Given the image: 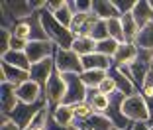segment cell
I'll use <instances>...</instances> for the list:
<instances>
[{
    "label": "cell",
    "mask_w": 153,
    "mask_h": 130,
    "mask_svg": "<svg viewBox=\"0 0 153 130\" xmlns=\"http://www.w3.org/2000/svg\"><path fill=\"white\" fill-rule=\"evenodd\" d=\"M12 36L14 38H20V40H26V41H32V26H30V20H20L12 26Z\"/></svg>",
    "instance_id": "28"
},
{
    "label": "cell",
    "mask_w": 153,
    "mask_h": 130,
    "mask_svg": "<svg viewBox=\"0 0 153 130\" xmlns=\"http://www.w3.org/2000/svg\"><path fill=\"white\" fill-rule=\"evenodd\" d=\"M43 95H45V101H47L49 108H55L65 103V99H67V81H65V77L57 69L49 77L47 85L43 87Z\"/></svg>",
    "instance_id": "4"
},
{
    "label": "cell",
    "mask_w": 153,
    "mask_h": 130,
    "mask_svg": "<svg viewBox=\"0 0 153 130\" xmlns=\"http://www.w3.org/2000/svg\"><path fill=\"white\" fill-rule=\"evenodd\" d=\"M10 38H12V30L2 28V40H0V55H4L10 51Z\"/></svg>",
    "instance_id": "36"
},
{
    "label": "cell",
    "mask_w": 153,
    "mask_h": 130,
    "mask_svg": "<svg viewBox=\"0 0 153 130\" xmlns=\"http://www.w3.org/2000/svg\"><path fill=\"white\" fill-rule=\"evenodd\" d=\"M53 16L57 18V22L61 24V26H65V28H69V30H71V24H73V20H75V12H73L71 4H69V0H67V4H65L61 10H57Z\"/></svg>",
    "instance_id": "30"
},
{
    "label": "cell",
    "mask_w": 153,
    "mask_h": 130,
    "mask_svg": "<svg viewBox=\"0 0 153 130\" xmlns=\"http://www.w3.org/2000/svg\"><path fill=\"white\" fill-rule=\"evenodd\" d=\"M147 81H151V83H153V69H151V73H149V77H147Z\"/></svg>",
    "instance_id": "43"
},
{
    "label": "cell",
    "mask_w": 153,
    "mask_h": 130,
    "mask_svg": "<svg viewBox=\"0 0 153 130\" xmlns=\"http://www.w3.org/2000/svg\"><path fill=\"white\" fill-rule=\"evenodd\" d=\"M55 69H57L61 75H67V73H75V75H82L85 67H82V57L76 55L73 50H57L55 53Z\"/></svg>",
    "instance_id": "5"
},
{
    "label": "cell",
    "mask_w": 153,
    "mask_h": 130,
    "mask_svg": "<svg viewBox=\"0 0 153 130\" xmlns=\"http://www.w3.org/2000/svg\"><path fill=\"white\" fill-rule=\"evenodd\" d=\"M151 61H153V51H151Z\"/></svg>",
    "instance_id": "46"
},
{
    "label": "cell",
    "mask_w": 153,
    "mask_h": 130,
    "mask_svg": "<svg viewBox=\"0 0 153 130\" xmlns=\"http://www.w3.org/2000/svg\"><path fill=\"white\" fill-rule=\"evenodd\" d=\"M79 130H112L114 124L108 120L106 114H100V112H94L88 120L81 122V124H76Z\"/></svg>",
    "instance_id": "21"
},
{
    "label": "cell",
    "mask_w": 153,
    "mask_h": 130,
    "mask_svg": "<svg viewBox=\"0 0 153 130\" xmlns=\"http://www.w3.org/2000/svg\"><path fill=\"white\" fill-rule=\"evenodd\" d=\"M124 95L122 93H116V95H112V101H110V107H108V110L104 112L106 116H108V120L114 124V128H118V130H130L131 126H134V122L130 120V118L124 114V108H122V104H124Z\"/></svg>",
    "instance_id": "7"
},
{
    "label": "cell",
    "mask_w": 153,
    "mask_h": 130,
    "mask_svg": "<svg viewBox=\"0 0 153 130\" xmlns=\"http://www.w3.org/2000/svg\"><path fill=\"white\" fill-rule=\"evenodd\" d=\"M131 130H151V128H149V122H135Z\"/></svg>",
    "instance_id": "41"
},
{
    "label": "cell",
    "mask_w": 153,
    "mask_h": 130,
    "mask_svg": "<svg viewBox=\"0 0 153 130\" xmlns=\"http://www.w3.org/2000/svg\"><path fill=\"white\" fill-rule=\"evenodd\" d=\"M65 4H67V0H47V10H49L51 14H55L57 10L63 8Z\"/></svg>",
    "instance_id": "37"
},
{
    "label": "cell",
    "mask_w": 153,
    "mask_h": 130,
    "mask_svg": "<svg viewBox=\"0 0 153 130\" xmlns=\"http://www.w3.org/2000/svg\"><path fill=\"white\" fill-rule=\"evenodd\" d=\"M118 47H120V44H118L116 40H112V38H108V40H102L98 41V47H96V51L102 55H106V57H114L118 51Z\"/></svg>",
    "instance_id": "33"
},
{
    "label": "cell",
    "mask_w": 153,
    "mask_h": 130,
    "mask_svg": "<svg viewBox=\"0 0 153 130\" xmlns=\"http://www.w3.org/2000/svg\"><path fill=\"white\" fill-rule=\"evenodd\" d=\"M140 47H137V44H130V41H124V44H120V47H118L116 55L112 57V67H130L131 63L137 59V55H140Z\"/></svg>",
    "instance_id": "11"
},
{
    "label": "cell",
    "mask_w": 153,
    "mask_h": 130,
    "mask_svg": "<svg viewBox=\"0 0 153 130\" xmlns=\"http://www.w3.org/2000/svg\"><path fill=\"white\" fill-rule=\"evenodd\" d=\"M135 44H137V47H140V50L153 51V24H149V26H145L143 30H140Z\"/></svg>",
    "instance_id": "27"
},
{
    "label": "cell",
    "mask_w": 153,
    "mask_h": 130,
    "mask_svg": "<svg viewBox=\"0 0 153 130\" xmlns=\"http://www.w3.org/2000/svg\"><path fill=\"white\" fill-rule=\"evenodd\" d=\"M96 47H98V41L92 40V38H75V41H73V47H71V50L75 51L76 55L85 57V55L94 53Z\"/></svg>",
    "instance_id": "24"
},
{
    "label": "cell",
    "mask_w": 153,
    "mask_h": 130,
    "mask_svg": "<svg viewBox=\"0 0 153 130\" xmlns=\"http://www.w3.org/2000/svg\"><path fill=\"white\" fill-rule=\"evenodd\" d=\"M90 38L96 41H102V40H108L110 38V32H108V22L96 18L94 26H92V32H90Z\"/></svg>",
    "instance_id": "31"
},
{
    "label": "cell",
    "mask_w": 153,
    "mask_h": 130,
    "mask_svg": "<svg viewBox=\"0 0 153 130\" xmlns=\"http://www.w3.org/2000/svg\"><path fill=\"white\" fill-rule=\"evenodd\" d=\"M108 73H110V77H112V79L116 81L118 93H122L124 97H131V95L140 93V89L135 87V83H134V81H131V79H130V77H128L124 71H122V69H118V67H112Z\"/></svg>",
    "instance_id": "16"
},
{
    "label": "cell",
    "mask_w": 153,
    "mask_h": 130,
    "mask_svg": "<svg viewBox=\"0 0 153 130\" xmlns=\"http://www.w3.org/2000/svg\"><path fill=\"white\" fill-rule=\"evenodd\" d=\"M140 93L143 95L145 99H153V83H151V81H145V85L141 87Z\"/></svg>",
    "instance_id": "40"
},
{
    "label": "cell",
    "mask_w": 153,
    "mask_h": 130,
    "mask_svg": "<svg viewBox=\"0 0 153 130\" xmlns=\"http://www.w3.org/2000/svg\"><path fill=\"white\" fill-rule=\"evenodd\" d=\"M51 120L59 126H75V110L69 104H59L51 108Z\"/></svg>",
    "instance_id": "20"
},
{
    "label": "cell",
    "mask_w": 153,
    "mask_h": 130,
    "mask_svg": "<svg viewBox=\"0 0 153 130\" xmlns=\"http://www.w3.org/2000/svg\"><path fill=\"white\" fill-rule=\"evenodd\" d=\"M147 108H149V114H151V122H153V99H147Z\"/></svg>",
    "instance_id": "42"
},
{
    "label": "cell",
    "mask_w": 153,
    "mask_h": 130,
    "mask_svg": "<svg viewBox=\"0 0 153 130\" xmlns=\"http://www.w3.org/2000/svg\"><path fill=\"white\" fill-rule=\"evenodd\" d=\"M18 97H16V87L2 83L0 85V110H2V118H10L14 108L18 107Z\"/></svg>",
    "instance_id": "13"
},
{
    "label": "cell",
    "mask_w": 153,
    "mask_h": 130,
    "mask_svg": "<svg viewBox=\"0 0 153 130\" xmlns=\"http://www.w3.org/2000/svg\"><path fill=\"white\" fill-rule=\"evenodd\" d=\"M82 67H85V71H90V69L110 71V69H112V57H106V55L94 51V53L85 55V57H82Z\"/></svg>",
    "instance_id": "19"
},
{
    "label": "cell",
    "mask_w": 153,
    "mask_h": 130,
    "mask_svg": "<svg viewBox=\"0 0 153 130\" xmlns=\"http://www.w3.org/2000/svg\"><path fill=\"white\" fill-rule=\"evenodd\" d=\"M108 32H110V38L116 40L118 44H124V41H126V36H124V28H122V20L120 18L108 20Z\"/></svg>",
    "instance_id": "32"
},
{
    "label": "cell",
    "mask_w": 153,
    "mask_h": 130,
    "mask_svg": "<svg viewBox=\"0 0 153 130\" xmlns=\"http://www.w3.org/2000/svg\"><path fill=\"white\" fill-rule=\"evenodd\" d=\"M122 108H124V114H126L134 124L135 122H151V114H149V108H147V99H145L141 93L126 97Z\"/></svg>",
    "instance_id": "3"
},
{
    "label": "cell",
    "mask_w": 153,
    "mask_h": 130,
    "mask_svg": "<svg viewBox=\"0 0 153 130\" xmlns=\"http://www.w3.org/2000/svg\"><path fill=\"white\" fill-rule=\"evenodd\" d=\"M73 110H75V126L81 124V122H85V120H88V118L94 114V108L90 107V103H86V101H85V103L75 104Z\"/></svg>",
    "instance_id": "29"
},
{
    "label": "cell",
    "mask_w": 153,
    "mask_h": 130,
    "mask_svg": "<svg viewBox=\"0 0 153 130\" xmlns=\"http://www.w3.org/2000/svg\"><path fill=\"white\" fill-rule=\"evenodd\" d=\"M98 91L102 95H106V97H112V95H116L118 93V87H116V81L110 77V73H108V77L100 83V87H98Z\"/></svg>",
    "instance_id": "35"
},
{
    "label": "cell",
    "mask_w": 153,
    "mask_h": 130,
    "mask_svg": "<svg viewBox=\"0 0 153 130\" xmlns=\"http://www.w3.org/2000/svg\"><path fill=\"white\" fill-rule=\"evenodd\" d=\"M0 130H22V128H20L12 118H2V126H0Z\"/></svg>",
    "instance_id": "39"
},
{
    "label": "cell",
    "mask_w": 153,
    "mask_h": 130,
    "mask_svg": "<svg viewBox=\"0 0 153 130\" xmlns=\"http://www.w3.org/2000/svg\"><path fill=\"white\" fill-rule=\"evenodd\" d=\"M57 45L53 44L51 40H41V41H30L26 47V55L30 59V63H39V61H45L49 57H55L57 53Z\"/></svg>",
    "instance_id": "9"
},
{
    "label": "cell",
    "mask_w": 153,
    "mask_h": 130,
    "mask_svg": "<svg viewBox=\"0 0 153 130\" xmlns=\"http://www.w3.org/2000/svg\"><path fill=\"white\" fill-rule=\"evenodd\" d=\"M112 2H114V6H116L118 14H120V18H122V16L134 12L135 2H137V0H112Z\"/></svg>",
    "instance_id": "34"
},
{
    "label": "cell",
    "mask_w": 153,
    "mask_h": 130,
    "mask_svg": "<svg viewBox=\"0 0 153 130\" xmlns=\"http://www.w3.org/2000/svg\"><path fill=\"white\" fill-rule=\"evenodd\" d=\"M149 128H151V130H153V122H149Z\"/></svg>",
    "instance_id": "45"
},
{
    "label": "cell",
    "mask_w": 153,
    "mask_h": 130,
    "mask_svg": "<svg viewBox=\"0 0 153 130\" xmlns=\"http://www.w3.org/2000/svg\"><path fill=\"white\" fill-rule=\"evenodd\" d=\"M45 107H49L47 104V101L41 99L39 103H33V104H26V103H18V107L14 108V112L10 114V118H12L16 124L20 126L22 130H26L27 126L33 122V118H36L37 112H41Z\"/></svg>",
    "instance_id": "6"
},
{
    "label": "cell",
    "mask_w": 153,
    "mask_h": 130,
    "mask_svg": "<svg viewBox=\"0 0 153 130\" xmlns=\"http://www.w3.org/2000/svg\"><path fill=\"white\" fill-rule=\"evenodd\" d=\"M110 101H112V97H106V95H102L98 89H88L86 103H90V107L94 108V112L104 114V112L108 110V107H110Z\"/></svg>",
    "instance_id": "22"
},
{
    "label": "cell",
    "mask_w": 153,
    "mask_h": 130,
    "mask_svg": "<svg viewBox=\"0 0 153 130\" xmlns=\"http://www.w3.org/2000/svg\"><path fill=\"white\" fill-rule=\"evenodd\" d=\"M120 20H122V28H124L126 41L135 44V40H137V34H140V26H137V22L134 20V16H131V14H126V16H122Z\"/></svg>",
    "instance_id": "26"
},
{
    "label": "cell",
    "mask_w": 153,
    "mask_h": 130,
    "mask_svg": "<svg viewBox=\"0 0 153 130\" xmlns=\"http://www.w3.org/2000/svg\"><path fill=\"white\" fill-rule=\"evenodd\" d=\"M55 73V59L49 57L45 59V61H39V63H33L32 67H30V79L36 81L37 85L45 87L47 85V81L49 77Z\"/></svg>",
    "instance_id": "12"
},
{
    "label": "cell",
    "mask_w": 153,
    "mask_h": 130,
    "mask_svg": "<svg viewBox=\"0 0 153 130\" xmlns=\"http://www.w3.org/2000/svg\"><path fill=\"white\" fill-rule=\"evenodd\" d=\"M131 16H134V20L137 22L140 30H143L145 26L153 24V10H151V6H149V0H137Z\"/></svg>",
    "instance_id": "18"
},
{
    "label": "cell",
    "mask_w": 153,
    "mask_h": 130,
    "mask_svg": "<svg viewBox=\"0 0 153 130\" xmlns=\"http://www.w3.org/2000/svg\"><path fill=\"white\" fill-rule=\"evenodd\" d=\"M41 22H43V28H45L47 38H49V40L57 45L59 50H71V47H73V41H75L73 32L69 30V28L61 26V24L57 22V18H55V16L47 8L41 10Z\"/></svg>",
    "instance_id": "1"
},
{
    "label": "cell",
    "mask_w": 153,
    "mask_h": 130,
    "mask_svg": "<svg viewBox=\"0 0 153 130\" xmlns=\"http://www.w3.org/2000/svg\"><path fill=\"white\" fill-rule=\"evenodd\" d=\"M16 97H18L20 103H26V104H33V103H39L41 99H45L43 87L37 85L32 79L22 83L20 87H16Z\"/></svg>",
    "instance_id": "10"
},
{
    "label": "cell",
    "mask_w": 153,
    "mask_h": 130,
    "mask_svg": "<svg viewBox=\"0 0 153 130\" xmlns=\"http://www.w3.org/2000/svg\"><path fill=\"white\" fill-rule=\"evenodd\" d=\"M112 130H118V128H112ZM130 130H131V128H130Z\"/></svg>",
    "instance_id": "47"
},
{
    "label": "cell",
    "mask_w": 153,
    "mask_h": 130,
    "mask_svg": "<svg viewBox=\"0 0 153 130\" xmlns=\"http://www.w3.org/2000/svg\"><path fill=\"white\" fill-rule=\"evenodd\" d=\"M149 6H151V10H153V0H149Z\"/></svg>",
    "instance_id": "44"
},
{
    "label": "cell",
    "mask_w": 153,
    "mask_h": 130,
    "mask_svg": "<svg viewBox=\"0 0 153 130\" xmlns=\"http://www.w3.org/2000/svg\"><path fill=\"white\" fill-rule=\"evenodd\" d=\"M96 18L90 14H75V20L71 24V32L75 38H90V32L94 26Z\"/></svg>",
    "instance_id": "15"
},
{
    "label": "cell",
    "mask_w": 153,
    "mask_h": 130,
    "mask_svg": "<svg viewBox=\"0 0 153 130\" xmlns=\"http://www.w3.org/2000/svg\"><path fill=\"white\" fill-rule=\"evenodd\" d=\"M92 16L98 20H104V22H108L112 18H120L112 0H92Z\"/></svg>",
    "instance_id": "17"
},
{
    "label": "cell",
    "mask_w": 153,
    "mask_h": 130,
    "mask_svg": "<svg viewBox=\"0 0 153 130\" xmlns=\"http://www.w3.org/2000/svg\"><path fill=\"white\" fill-rule=\"evenodd\" d=\"M118 69H120V67H118ZM151 69H153L151 51L141 50L140 55H137V59L131 63L130 67H122V71L126 73V75L135 83V87L141 91V87L145 85V81H147V77H149V73H151Z\"/></svg>",
    "instance_id": "2"
},
{
    "label": "cell",
    "mask_w": 153,
    "mask_h": 130,
    "mask_svg": "<svg viewBox=\"0 0 153 130\" xmlns=\"http://www.w3.org/2000/svg\"><path fill=\"white\" fill-rule=\"evenodd\" d=\"M0 77H2V83L20 87L22 83L30 81V71H24V69L12 67V65H8V63L0 61Z\"/></svg>",
    "instance_id": "14"
},
{
    "label": "cell",
    "mask_w": 153,
    "mask_h": 130,
    "mask_svg": "<svg viewBox=\"0 0 153 130\" xmlns=\"http://www.w3.org/2000/svg\"><path fill=\"white\" fill-rule=\"evenodd\" d=\"M65 81H67V99H65L63 104H69V107H75L79 103H85L86 95H88V89L85 87L81 75H75V73H67L63 75Z\"/></svg>",
    "instance_id": "8"
},
{
    "label": "cell",
    "mask_w": 153,
    "mask_h": 130,
    "mask_svg": "<svg viewBox=\"0 0 153 130\" xmlns=\"http://www.w3.org/2000/svg\"><path fill=\"white\" fill-rule=\"evenodd\" d=\"M108 77V71H100V69H90V71H85L81 75L82 83H85L86 89H98L100 83Z\"/></svg>",
    "instance_id": "25"
},
{
    "label": "cell",
    "mask_w": 153,
    "mask_h": 130,
    "mask_svg": "<svg viewBox=\"0 0 153 130\" xmlns=\"http://www.w3.org/2000/svg\"><path fill=\"white\" fill-rule=\"evenodd\" d=\"M47 130H79L76 126H59L51 120V112H49V120H47Z\"/></svg>",
    "instance_id": "38"
},
{
    "label": "cell",
    "mask_w": 153,
    "mask_h": 130,
    "mask_svg": "<svg viewBox=\"0 0 153 130\" xmlns=\"http://www.w3.org/2000/svg\"><path fill=\"white\" fill-rule=\"evenodd\" d=\"M2 61L12 65V67H18V69H24V71H30L32 63L27 59L26 51H8V53L2 55Z\"/></svg>",
    "instance_id": "23"
}]
</instances>
